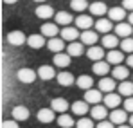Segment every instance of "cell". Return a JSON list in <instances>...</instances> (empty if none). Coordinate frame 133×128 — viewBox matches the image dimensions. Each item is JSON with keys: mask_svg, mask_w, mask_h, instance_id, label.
<instances>
[{"mask_svg": "<svg viewBox=\"0 0 133 128\" xmlns=\"http://www.w3.org/2000/svg\"><path fill=\"white\" fill-rule=\"evenodd\" d=\"M16 76H18V80L22 81V83H32L36 78H38V72L36 70H32V69H29V67H22L18 72H16Z\"/></svg>", "mask_w": 133, "mask_h": 128, "instance_id": "cell-1", "label": "cell"}, {"mask_svg": "<svg viewBox=\"0 0 133 128\" xmlns=\"http://www.w3.org/2000/svg\"><path fill=\"white\" fill-rule=\"evenodd\" d=\"M88 105H101V99L103 97V92L99 88H90V90H85V97H83Z\"/></svg>", "mask_w": 133, "mask_h": 128, "instance_id": "cell-2", "label": "cell"}, {"mask_svg": "<svg viewBox=\"0 0 133 128\" xmlns=\"http://www.w3.org/2000/svg\"><path fill=\"white\" fill-rule=\"evenodd\" d=\"M110 121L113 123V125H117V126L124 125V123L128 121V114H126V110H121V108L111 110V112H110Z\"/></svg>", "mask_w": 133, "mask_h": 128, "instance_id": "cell-3", "label": "cell"}, {"mask_svg": "<svg viewBox=\"0 0 133 128\" xmlns=\"http://www.w3.org/2000/svg\"><path fill=\"white\" fill-rule=\"evenodd\" d=\"M103 101H104V107H106V108L115 110V108L122 103V96H121V94H115V92H110V94H106V96H104V99H103Z\"/></svg>", "mask_w": 133, "mask_h": 128, "instance_id": "cell-4", "label": "cell"}, {"mask_svg": "<svg viewBox=\"0 0 133 128\" xmlns=\"http://www.w3.org/2000/svg\"><path fill=\"white\" fill-rule=\"evenodd\" d=\"M90 115H92V119H95V121H104L110 114H108V108L104 107V105H94L92 110H90Z\"/></svg>", "mask_w": 133, "mask_h": 128, "instance_id": "cell-5", "label": "cell"}, {"mask_svg": "<svg viewBox=\"0 0 133 128\" xmlns=\"http://www.w3.org/2000/svg\"><path fill=\"white\" fill-rule=\"evenodd\" d=\"M36 117H38V121H40V123L49 125V123H52V121L56 119V112H54L52 108H40V110H38V114H36Z\"/></svg>", "mask_w": 133, "mask_h": 128, "instance_id": "cell-6", "label": "cell"}, {"mask_svg": "<svg viewBox=\"0 0 133 128\" xmlns=\"http://www.w3.org/2000/svg\"><path fill=\"white\" fill-rule=\"evenodd\" d=\"M7 42L11 43V45H15V47H20L23 43H27V36L23 34L22 31H11L7 34Z\"/></svg>", "mask_w": 133, "mask_h": 128, "instance_id": "cell-7", "label": "cell"}, {"mask_svg": "<svg viewBox=\"0 0 133 128\" xmlns=\"http://www.w3.org/2000/svg\"><path fill=\"white\" fill-rule=\"evenodd\" d=\"M11 115H13V119L15 121H27L29 119V108L23 107V105H18V107H15L11 110Z\"/></svg>", "mask_w": 133, "mask_h": 128, "instance_id": "cell-8", "label": "cell"}, {"mask_svg": "<svg viewBox=\"0 0 133 128\" xmlns=\"http://www.w3.org/2000/svg\"><path fill=\"white\" fill-rule=\"evenodd\" d=\"M50 108H52L54 112H58V114H65L66 110L70 108V105H68V101L63 99V97H54V99L50 101Z\"/></svg>", "mask_w": 133, "mask_h": 128, "instance_id": "cell-9", "label": "cell"}, {"mask_svg": "<svg viewBox=\"0 0 133 128\" xmlns=\"http://www.w3.org/2000/svg\"><path fill=\"white\" fill-rule=\"evenodd\" d=\"M87 56H88L92 62H103V58L106 56L104 54V47H99V45H94L87 51Z\"/></svg>", "mask_w": 133, "mask_h": 128, "instance_id": "cell-10", "label": "cell"}, {"mask_svg": "<svg viewBox=\"0 0 133 128\" xmlns=\"http://www.w3.org/2000/svg\"><path fill=\"white\" fill-rule=\"evenodd\" d=\"M95 31L97 33H103V34H110V31L113 29V23H111L110 18H99L95 22Z\"/></svg>", "mask_w": 133, "mask_h": 128, "instance_id": "cell-11", "label": "cell"}, {"mask_svg": "<svg viewBox=\"0 0 133 128\" xmlns=\"http://www.w3.org/2000/svg\"><path fill=\"white\" fill-rule=\"evenodd\" d=\"M88 9L94 16H99V18H103L104 15H108V7H106L104 2H94V4H90Z\"/></svg>", "mask_w": 133, "mask_h": 128, "instance_id": "cell-12", "label": "cell"}, {"mask_svg": "<svg viewBox=\"0 0 133 128\" xmlns=\"http://www.w3.org/2000/svg\"><path fill=\"white\" fill-rule=\"evenodd\" d=\"M79 38H81V43H83V45H90V47H94L95 42H99L97 31H83Z\"/></svg>", "mask_w": 133, "mask_h": 128, "instance_id": "cell-13", "label": "cell"}, {"mask_svg": "<svg viewBox=\"0 0 133 128\" xmlns=\"http://www.w3.org/2000/svg\"><path fill=\"white\" fill-rule=\"evenodd\" d=\"M81 34H79V31H77V27H63L61 29V38L65 40V42H76L77 38H79Z\"/></svg>", "mask_w": 133, "mask_h": 128, "instance_id": "cell-14", "label": "cell"}, {"mask_svg": "<svg viewBox=\"0 0 133 128\" xmlns=\"http://www.w3.org/2000/svg\"><path fill=\"white\" fill-rule=\"evenodd\" d=\"M95 23L92 20V16L88 15H79L77 18H76V27L77 29H83V31H90V27H94Z\"/></svg>", "mask_w": 133, "mask_h": 128, "instance_id": "cell-15", "label": "cell"}, {"mask_svg": "<svg viewBox=\"0 0 133 128\" xmlns=\"http://www.w3.org/2000/svg\"><path fill=\"white\" fill-rule=\"evenodd\" d=\"M83 51H85V45L81 42H72L66 45V54L72 56V58H77V56H83Z\"/></svg>", "mask_w": 133, "mask_h": 128, "instance_id": "cell-16", "label": "cell"}, {"mask_svg": "<svg viewBox=\"0 0 133 128\" xmlns=\"http://www.w3.org/2000/svg\"><path fill=\"white\" fill-rule=\"evenodd\" d=\"M130 76V67H122V65H115V69L111 70V78L119 80V81H126V78Z\"/></svg>", "mask_w": 133, "mask_h": 128, "instance_id": "cell-17", "label": "cell"}, {"mask_svg": "<svg viewBox=\"0 0 133 128\" xmlns=\"http://www.w3.org/2000/svg\"><path fill=\"white\" fill-rule=\"evenodd\" d=\"M38 78H42V80H45V81L54 80V78H56L54 67H52V65H42V67L38 69Z\"/></svg>", "mask_w": 133, "mask_h": 128, "instance_id": "cell-18", "label": "cell"}, {"mask_svg": "<svg viewBox=\"0 0 133 128\" xmlns=\"http://www.w3.org/2000/svg\"><path fill=\"white\" fill-rule=\"evenodd\" d=\"M92 70H94V74H97L101 78H106V74L110 72V63L108 62H94Z\"/></svg>", "mask_w": 133, "mask_h": 128, "instance_id": "cell-19", "label": "cell"}, {"mask_svg": "<svg viewBox=\"0 0 133 128\" xmlns=\"http://www.w3.org/2000/svg\"><path fill=\"white\" fill-rule=\"evenodd\" d=\"M131 33H133V27H130V23H126V22H121V23L115 25V34L119 38H130Z\"/></svg>", "mask_w": 133, "mask_h": 128, "instance_id": "cell-20", "label": "cell"}, {"mask_svg": "<svg viewBox=\"0 0 133 128\" xmlns=\"http://www.w3.org/2000/svg\"><path fill=\"white\" fill-rule=\"evenodd\" d=\"M108 18H110L111 22H121L126 18V9L124 7H111V9H108Z\"/></svg>", "mask_w": 133, "mask_h": 128, "instance_id": "cell-21", "label": "cell"}, {"mask_svg": "<svg viewBox=\"0 0 133 128\" xmlns=\"http://www.w3.org/2000/svg\"><path fill=\"white\" fill-rule=\"evenodd\" d=\"M36 16L38 18H43V20H47V18H50V16H54L56 13H54V9L50 7V5H47V4H40L38 7H36Z\"/></svg>", "mask_w": 133, "mask_h": 128, "instance_id": "cell-22", "label": "cell"}, {"mask_svg": "<svg viewBox=\"0 0 133 128\" xmlns=\"http://www.w3.org/2000/svg\"><path fill=\"white\" fill-rule=\"evenodd\" d=\"M47 47H49V51L59 54V52H63V49H65V40H63V38H50V40L47 42Z\"/></svg>", "mask_w": 133, "mask_h": 128, "instance_id": "cell-23", "label": "cell"}, {"mask_svg": "<svg viewBox=\"0 0 133 128\" xmlns=\"http://www.w3.org/2000/svg\"><path fill=\"white\" fill-rule=\"evenodd\" d=\"M122 60H124V52L122 51H110L108 54H106V62L110 65H121L122 63Z\"/></svg>", "mask_w": 133, "mask_h": 128, "instance_id": "cell-24", "label": "cell"}, {"mask_svg": "<svg viewBox=\"0 0 133 128\" xmlns=\"http://www.w3.org/2000/svg\"><path fill=\"white\" fill-rule=\"evenodd\" d=\"M101 43H103V47L104 49H110V51H113L115 47H117V43H121L119 42V36L117 34H104L103 36V40H101Z\"/></svg>", "mask_w": 133, "mask_h": 128, "instance_id": "cell-25", "label": "cell"}, {"mask_svg": "<svg viewBox=\"0 0 133 128\" xmlns=\"http://www.w3.org/2000/svg\"><path fill=\"white\" fill-rule=\"evenodd\" d=\"M27 45L31 49H42L45 45V36L43 34H31L27 38Z\"/></svg>", "mask_w": 133, "mask_h": 128, "instance_id": "cell-26", "label": "cell"}, {"mask_svg": "<svg viewBox=\"0 0 133 128\" xmlns=\"http://www.w3.org/2000/svg\"><path fill=\"white\" fill-rule=\"evenodd\" d=\"M99 90L101 92H106V94H110L115 90V80L113 78H101L99 80Z\"/></svg>", "mask_w": 133, "mask_h": 128, "instance_id": "cell-27", "label": "cell"}, {"mask_svg": "<svg viewBox=\"0 0 133 128\" xmlns=\"http://www.w3.org/2000/svg\"><path fill=\"white\" fill-rule=\"evenodd\" d=\"M54 20L58 25H70L72 23V13H66V11H58L56 15H54Z\"/></svg>", "mask_w": 133, "mask_h": 128, "instance_id": "cell-28", "label": "cell"}, {"mask_svg": "<svg viewBox=\"0 0 133 128\" xmlns=\"http://www.w3.org/2000/svg\"><path fill=\"white\" fill-rule=\"evenodd\" d=\"M42 34H43L45 38H56V34H58V23H43L42 25Z\"/></svg>", "mask_w": 133, "mask_h": 128, "instance_id": "cell-29", "label": "cell"}, {"mask_svg": "<svg viewBox=\"0 0 133 128\" xmlns=\"http://www.w3.org/2000/svg\"><path fill=\"white\" fill-rule=\"evenodd\" d=\"M70 60H72V56H68V54H65V52H59V54L54 56V67L65 69V67L70 65Z\"/></svg>", "mask_w": 133, "mask_h": 128, "instance_id": "cell-30", "label": "cell"}, {"mask_svg": "<svg viewBox=\"0 0 133 128\" xmlns=\"http://www.w3.org/2000/svg\"><path fill=\"white\" fill-rule=\"evenodd\" d=\"M87 112H88V103L87 101H76V103H72V114H76L79 117H85Z\"/></svg>", "mask_w": 133, "mask_h": 128, "instance_id": "cell-31", "label": "cell"}, {"mask_svg": "<svg viewBox=\"0 0 133 128\" xmlns=\"http://www.w3.org/2000/svg\"><path fill=\"white\" fill-rule=\"evenodd\" d=\"M58 83H59V85H63V87H70V85H74V83H76V78H74L70 72L63 70V72H59V74H58Z\"/></svg>", "mask_w": 133, "mask_h": 128, "instance_id": "cell-32", "label": "cell"}, {"mask_svg": "<svg viewBox=\"0 0 133 128\" xmlns=\"http://www.w3.org/2000/svg\"><path fill=\"white\" fill-rule=\"evenodd\" d=\"M76 85L79 87V88H83V90H90L94 87V80L90 76H87V74H83V76H79L76 80Z\"/></svg>", "mask_w": 133, "mask_h": 128, "instance_id": "cell-33", "label": "cell"}, {"mask_svg": "<svg viewBox=\"0 0 133 128\" xmlns=\"http://www.w3.org/2000/svg\"><path fill=\"white\" fill-rule=\"evenodd\" d=\"M119 94L122 97H131L133 96V81H122L119 85Z\"/></svg>", "mask_w": 133, "mask_h": 128, "instance_id": "cell-34", "label": "cell"}, {"mask_svg": "<svg viewBox=\"0 0 133 128\" xmlns=\"http://www.w3.org/2000/svg\"><path fill=\"white\" fill-rule=\"evenodd\" d=\"M58 125H59L61 128H72L76 123H74L72 115H68V114H61V115L58 117Z\"/></svg>", "mask_w": 133, "mask_h": 128, "instance_id": "cell-35", "label": "cell"}, {"mask_svg": "<svg viewBox=\"0 0 133 128\" xmlns=\"http://www.w3.org/2000/svg\"><path fill=\"white\" fill-rule=\"evenodd\" d=\"M70 7H72V11H76V13H83L90 5H88L87 0H72V2H70Z\"/></svg>", "mask_w": 133, "mask_h": 128, "instance_id": "cell-36", "label": "cell"}, {"mask_svg": "<svg viewBox=\"0 0 133 128\" xmlns=\"http://www.w3.org/2000/svg\"><path fill=\"white\" fill-rule=\"evenodd\" d=\"M121 49H122V52H130L133 54V38H124L122 42H121Z\"/></svg>", "mask_w": 133, "mask_h": 128, "instance_id": "cell-37", "label": "cell"}, {"mask_svg": "<svg viewBox=\"0 0 133 128\" xmlns=\"http://www.w3.org/2000/svg\"><path fill=\"white\" fill-rule=\"evenodd\" d=\"M76 126L77 128H95L94 126V119H90V117H79Z\"/></svg>", "mask_w": 133, "mask_h": 128, "instance_id": "cell-38", "label": "cell"}, {"mask_svg": "<svg viewBox=\"0 0 133 128\" xmlns=\"http://www.w3.org/2000/svg\"><path fill=\"white\" fill-rule=\"evenodd\" d=\"M124 110H126V112H130V114H133V96L124 99Z\"/></svg>", "mask_w": 133, "mask_h": 128, "instance_id": "cell-39", "label": "cell"}, {"mask_svg": "<svg viewBox=\"0 0 133 128\" xmlns=\"http://www.w3.org/2000/svg\"><path fill=\"white\" fill-rule=\"evenodd\" d=\"M2 128H18V121H15V119L4 121V123H2Z\"/></svg>", "mask_w": 133, "mask_h": 128, "instance_id": "cell-40", "label": "cell"}, {"mask_svg": "<svg viewBox=\"0 0 133 128\" xmlns=\"http://www.w3.org/2000/svg\"><path fill=\"white\" fill-rule=\"evenodd\" d=\"M95 128H115V125H113L111 121H106V119H104V121H99V125Z\"/></svg>", "mask_w": 133, "mask_h": 128, "instance_id": "cell-41", "label": "cell"}, {"mask_svg": "<svg viewBox=\"0 0 133 128\" xmlns=\"http://www.w3.org/2000/svg\"><path fill=\"white\" fill-rule=\"evenodd\" d=\"M122 7H124L126 11L133 13V0H122Z\"/></svg>", "mask_w": 133, "mask_h": 128, "instance_id": "cell-42", "label": "cell"}, {"mask_svg": "<svg viewBox=\"0 0 133 128\" xmlns=\"http://www.w3.org/2000/svg\"><path fill=\"white\" fill-rule=\"evenodd\" d=\"M126 63H128V67H131V69H133V54H130V56L126 58Z\"/></svg>", "mask_w": 133, "mask_h": 128, "instance_id": "cell-43", "label": "cell"}, {"mask_svg": "<svg viewBox=\"0 0 133 128\" xmlns=\"http://www.w3.org/2000/svg\"><path fill=\"white\" fill-rule=\"evenodd\" d=\"M128 23L133 25V13H130V16H128Z\"/></svg>", "mask_w": 133, "mask_h": 128, "instance_id": "cell-44", "label": "cell"}, {"mask_svg": "<svg viewBox=\"0 0 133 128\" xmlns=\"http://www.w3.org/2000/svg\"><path fill=\"white\" fill-rule=\"evenodd\" d=\"M18 0H4V4H16Z\"/></svg>", "mask_w": 133, "mask_h": 128, "instance_id": "cell-45", "label": "cell"}, {"mask_svg": "<svg viewBox=\"0 0 133 128\" xmlns=\"http://www.w3.org/2000/svg\"><path fill=\"white\" fill-rule=\"evenodd\" d=\"M130 126L133 128V114H131V115H130Z\"/></svg>", "mask_w": 133, "mask_h": 128, "instance_id": "cell-46", "label": "cell"}, {"mask_svg": "<svg viewBox=\"0 0 133 128\" xmlns=\"http://www.w3.org/2000/svg\"><path fill=\"white\" fill-rule=\"evenodd\" d=\"M117 128H131L130 125H121V126H117Z\"/></svg>", "mask_w": 133, "mask_h": 128, "instance_id": "cell-47", "label": "cell"}, {"mask_svg": "<svg viewBox=\"0 0 133 128\" xmlns=\"http://www.w3.org/2000/svg\"><path fill=\"white\" fill-rule=\"evenodd\" d=\"M34 2H38V4H45V0H34Z\"/></svg>", "mask_w": 133, "mask_h": 128, "instance_id": "cell-48", "label": "cell"}]
</instances>
